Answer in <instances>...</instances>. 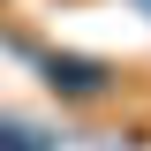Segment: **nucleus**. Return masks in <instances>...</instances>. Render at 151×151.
Here are the masks:
<instances>
[{"label": "nucleus", "instance_id": "obj_2", "mask_svg": "<svg viewBox=\"0 0 151 151\" xmlns=\"http://www.w3.org/2000/svg\"><path fill=\"white\" fill-rule=\"evenodd\" d=\"M0 8H8V0H0Z\"/></svg>", "mask_w": 151, "mask_h": 151}, {"label": "nucleus", "instance_id": "obj_1", "mask_svg": "<svg viewBox=\"0 0 151 151\" xmlns=\"http://www.w3.org/2000/svg\"><path fill=\"white\" fill-rule=\"evenodd\" d=\"M45 83H53L60 98H106L113 83H121V76H113L106 60H76V53H53V60H45Z\"/></svg>", "mask_w": 151, "mask_h": 151}]
</instances>
